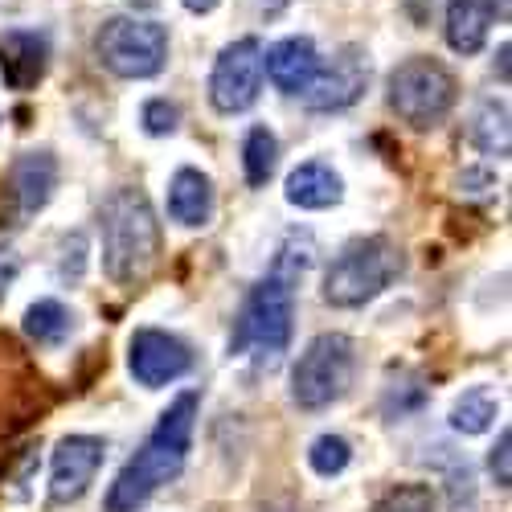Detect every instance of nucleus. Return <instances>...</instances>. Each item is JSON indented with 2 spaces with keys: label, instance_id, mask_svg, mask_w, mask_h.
Listing matches in <instances>:
<instances>
[{
  "label": "nucleus",
  "instance_id": "obj_1",
  "mask_svg": "<svg viewBox=\"0 0 512 512\" xmlns=\"http://www.w3.org/2000/svg\"><path fill=\"white\" fill-rule=\"evenodd\" d=\"M312 267V238H304L300 254H295V234L279 250L275 271L250 291V300L238 316L230 353L254 357L259 365L275 369L291 345V328H295V279Z\"/></svg>",
  "mask_w": 512,
  "mask_h": 512
},
{
  "label": "nucleus",
  "instance_id": "obj_2",
  "mask_svg": "<svg viewBox=\"0 0 512 512\" xmlns=\"http://www.w3.org/2000/svg\"><path fill=\"white\" fill-rule=\"evenodd\" d=\"M197 402L201 398L193 390H185L173 406L160 414V422L152 426V435L144 439L136 459L115 476V484L107 492V512L144 508L164 484H173L185 472L189 443H193V422H197Z\"/></svg>",
  "mask_w": 512,
  "mask_h": 512
},
{
  "label": "nucleus",
  "instance_id": "obj_3",
  "mask_svg": "<svg viewBox=\"0 0 512 512\" xmlns=\"http://www.w3.org/2000/svg\"><path fill=\"white\" fill-rule=\"evenodd\" d=\"M103 267L115 283H140L160 259V226L140 189H115L99 209Z\"/></svg>",
  "mask_w": 512,
  "mask_h": 512
},
{
  "label": "nucleus",
  "instance_id": "obj_4",
  "mask_svg": "<svg viewBox=\"0 0 512 512\" xmlns=\"http://www.w3.org/2000/svg\"><path fill=\"white\" fill-rule=\"evenodd\" d=\"M402 250L390 238H357L332 259L324 275V300L332 308H361L402 275Z\"/></svg>",
  "mask_w": 512,
  "mask_h": 512
},
{
  "label": "nucleus",
  "instance_id": "obj_5",
  "mask_svg": "<svg viewBox=\"0 0 512 512\" xmlns=\"http://www.w3.org/2000/svg\"><path fill=\"white\" fill-rule=\"evenodd\" d=\"M459 99V82L439 58H406L390 74V107L418 132L439 127Z\"/></svg>",
  "mask_w": 512,
  "mask_h": 512
},
{
  "label": "nucleus",
  "instance_id": "obj_6",
  "mask_svg": "<svg viewBox=\"0 0 512 512\" xmlns=\"http://www.w3.org/2000/svg\"><path fill=\"white\" fill-rule=\"evenodd\" d=\"M357 369V349L345 332H324L304 349L291 373V398L304 410H324L345 398L349 381Z\"/></svg>",
  "mask_w": 512,
  "mask_h": 512
},
{
  "label": "nucleus",
  "instance_id": "obj_7",
  "mask_svg": "<svg viewBox=\"0 0 512 512\" xmlns=\"http://www.w3.org/2000/svg\"><path fill=\"white\" fill-rule=\"evenodd\" d=\"M95 54L119 78H156L168 62V29L140 17H111L95 37Z\"/></svg>",
  "mask_w": 512,
  "mask_h": 512
},
{
  "label": "nucleus",
  "instance_id": "obj_8",
  "mask_svg": "<svg viewBox=\"0 0 512 512\" xmlns=\"http://www.w3.org/2000/svg\"><path fill=\"white\" fill-rule=\"evenodd\" d=\"M263 95V41L238 37L218 54L209 74V99L222 115L250 111Z\"/></svg>",
  "mask_w": 512,
  "mask_h": 512
},
{
  "label": "nucleus",
  "instance_id": "obj_9",
  "mask_svg": "<svg viewBox=\"0 0 512 512\" xmlns=\"http://www.w3.org/2000/svg\"><path fill=\"white\" fill-rule=\"evenodd\" d=\"M127 365H132V377L144 390H160L168 381H177L193 369V353L185 340L168 336L160 328H140L132 336V353H127Z\"/></svg>",
  "mask_w": 512,
  "mask_h": 512
},
{
  "label": "nucleus",
  "instance_id": "obj_10",
  "mask_svg": "<svg viewBox=\"0 0 512 512\" xmlns=\"http://www.w3.org/2000/svg\"><path fill=\"white\" fill-rule=\"evenodd\" d=\"M103 439L95 435H70L58 443L54 451V472H50V496L54 504H70V500H82L87 488L95 484L99 467H103Z\"/></svg>",
  "mask_w": 512,
  "mask_h": 512
},
{
  "label": "nucleus",
  "instance_id": "obj_11",
  "mask_svg": "<svg viewBox=\"0 0 512 512\" xmlns=\"http://www.w3.org/2000/svg\"><path fill=\"white\" fill-rule=\"evenodd\" d=\"M365 82H369V62L361 58V50H340L328 66L320 62L316 78L308 82V91H304V103L312 111H345L361 99L365 91Z\"/></svg>",
  "mask_w": 512,
  "mask_h": 512
},
{
  "label": "nucleus",
  "instance_id": "obj_12",
  "mask_svg": "<svg viewBox=\"0 0 512 512\" xmlns=\"http://www.w3.org/2000/svg\"><path fill=\"white\" fill-rule=\"evenodd\" d=\"M508 0H451L447 5V46L463 58L484 50V41L496 21H504Z\"/></svg>",
  "mask_w": 512,
  "mask_h": 512
},
{
  "label": "nucleus",
  "instance_id": "obj_13",
  "mask_svg": "<svg viewBox=\"0 0 512 512\" xmlns=\"http://www.w3.org/2000/svg\"><path fill=\"white\" fill-rule=\"evenodd\" d=\"M316 70H320V54L312 37H283L271 50H263V74L283 95H304Z\"/></svg>",
  "mask_w": 512,
  "mask_h": 512
},
{
  "label": "nucleus",
  "instance_id": "obj_14",
  "mask_svg": "<svg viewBox=\"0 0 512 512\" xmlns=\"http://www.w3.org/2000/svg\"><path fill=\"white\" fill-rule=\"evenodd\" d=\"M168 218L181 222V226H209L213 218V185L205 173L197 168H181L168 185Z\"/></svg>",
  "mask_w": 512,
  "mask_h": 512
},
{
  "label": "nucleus",
  "instance_id": "obj_15",
  "mask_svg": "<svg viewBox=\"0 0 512 512\" xmlns=\"http://www.w3.org/2000/svg\"><path fill=\"white\" fill-rule=\"evenodd\" d=\"M13 185H17V197H21L25 213L46 209L54 189H58V160L50 152H25L13 168Z\"/></svg>",
  "mask_w": 512,
  "mask_h": 512
},
{
  "label": "nucleus",
  "instance_id": "obj_16",
  "mask_svg": "<svg viewBox=\"0 0 512 512\" xmlns=\"http://www.w3.org/2000/svg\"><path fill=\"white\" fill-rule=\"evenodd\" d=\"M345 197V185L324 160H308L287 177V201L300 209H328Z\"/></svg>",
  "mask_w": 512,
  "mask_h": 512
},
{
  "label": "nucleus",
  "instance_id": "obj_17",
  "mask_svg": "<svg viewBox=\"0 0 512 512\" xmlns=\"http://www.w3.org/2000/svg\"><path fill=\"white\" fill-rule=\"evenodd\" d=\"M46 58H50V41L41 33H9L5 37V82L17 91H29L46 74Z\"/></svg>",
  "mask_w": 512,
  "mask_h": 512
},
{
  "label": "nucleus",
  "instance_id": "obj_18",
  "mask_svg": "<svg viewBox=\"0 0 512 512\" xmlns=\"http://www.w3.org/2000/svg\"><path fill=\"white\" fill-rule=\"evenodd\" d=\"M472 144L484 156H508L512 140H508V103L504 99H484L472 115V127H467Z\"/></svg>",
  "mask_w": 512,
  "mask_h": 512
},
{
  "label": "nucleus",
  "instance_id": "obj_19",
  "mask_svg": "<svg viewBox=\"0 0 512 512\" xmlns=\"http://www.w3.org/2000/svg\"><path fill=\"white\" fill-rule=\"evenodd\" d=\"M275 164H279V140L267 127H250L246 144H242V168H246V185L250 189H263L275 177Z\"/></svg>",
  "mask_w": 512,
  "mask_h": 512
},
{
  "label": "nucleus",
  "instance_id": "obj_20",
  "mask_svg": "<svg viewBox=\"0 0 512 512\" xmlns=\"http://www.w3.org/2000/svg\"><path fill=\"white\" fill-rule=\"evenodd\" d=\"M496 414H500L496 394H492L488 386H476V390H467V394L455 402V410H451V426H455L459 435H484L488 426L496 422Z\"/></svg>",
  "mask_w": 512,
  "mask_h": 512
},
{
  "label": "nucleus",
  "instance_id": "obj_21",
  "mask_svg": "<svg viewBox=\"0 0 512 512\" xmlns=\"http://www.w3.org/2000/svg\"><path fill=\"white\" fill-rule=\"evenodd\" d=\"M74 328V316L66 312V304L58 300H37L25 312V332L37 340V345H58V340Z\"/></svg>",
  "mask_w": 512,
  "mask_h": 512
},
{
  "label": "nucleus",
  "instance_id": "obj_22",
  "mask_svg": "<svg viewBox=\"0 0 512 512\" xmlns=\"http://www.w3.org/2000/svg\"><path fill=\"white\" fill-rule=\"evenodd\" d=\"M349 459H353V447H349V439H340V435H320L312 443V451H308V463L316 467L320 476H340L349 467Z\"/></svg>",
  "mask_w": 512,
  "mask_h": 512
},
{
  "label": "nucleus",
  "instance_id": "obj_23",
  "mask_svg": "<svg viewBox=\"0 0 512 512\" xmlns=\"http://www.w3.org/2000/svg\"><path fill=\"white\" fill-rule=\"evenodd\" d=\"M373 512H435V492L426 484H406L381 496Z\"/></svg>",
  "mask_w": 512,
  "mask_h": 512
},
{
  "label": "nucleus",
  "instance_id": "obj_24",
  "mask_svg": "<svg viewBox=\"0 0 512 512\" xmlns=\"http://www.w3.org/2000/svg\"><path fill=\"white\" fill-rule=\"evenodd\" d=\"M140 119H144L148 136H173L177 123H181V111H177V103H168V99H148Z\"/></svg>",
  "mask_w": 512,
  "mask_h": 512
},
{
  "label": "nucleus",
  "instance_id": "obj_25",
  "mask_svg": "<svg viewBox=\"0 0 512 512\" xmlns=\"http://www.w3.org/2000/svg\"><path fill=\"white\" fill-rule=\"evenodd\" d=\"M508 451H512V435L504 431V435H500V443H496V451H492V476H496V484H500V488H508V484H512Z\"/></svg>",
  "mask_w": 512,
  "mask_h": 512
},
{
  "label": "nucleus",
  "instance_id": "obj_26",
  "mask_svg": "<svg viewBox=\"0 0 512 512\" xmlns=\"http://www.w3.org/2000/svg\"><path fill=\"white\" fill-rule=\"evenodd\" d=\"M13 275H17V259L13 254H0V295H5V287L13 283Z\"/></svg>",
  "mask_w": 512,
  "mask_h": 512
},
{
  "label": "nucleus",
  "instance_id": "obj_27",
  "mask_svg": "<svg viewBox=\"0 0 512 512\" xmlns=\"http://www.w3.org/2000/svg\"><path fill=\"white\" fill-rule=\"evenodd\" d=\"M181 5H185L189 13H213V9L222 5V0H181Z\"/></svg>",
  "mask_w": 512,
  "mask_h": 512
}]
</instances>
